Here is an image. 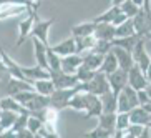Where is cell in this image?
I'll return each mask as SVG.
<instances>
[{
    "label": "cell",
    "instance_id": "obj_15",
    "mask_svg": "<svg viewBox=\"0 0 151 138\" xmlns=\"http://www.w3.org/2000/svg\"><path fill=\"white\" fill-rule=\"evenodd\" d=\"M20 70H22L23 77L27 78L28 82L33 80H40V78H50V70L40 67V65H33V67H25V65H20ZM33 85V83H32Z\"/></svg>",
    "mask_w": 151,
    "mask_h": 138
},
{
    "label": "cell",
    "instance_id": "obj_27",
    "mask_svg": "<svg viewBox=\"0 0 151 138\" xmlns=\"http://www.w3.org/2000/svg\"><path fill=\"white\" fill-rule=\"evenodd\" d=\"M95 25H96V23H95L93 20H90V22H81V23H78V25H73V27H71V35L73 37L93 35Z\"/></svg>",
    "mask_w": 151,
    "mask_h": 138
},
{
    "label": "cell",
    "instance_id": "obj_32",
    "mask_svg": "<svg viewBox=\"0 0 151 138\" xmlns=\"http://www.w3.org/2000/svg\"><path fill=\"white\" fill-rule=\"evenodd\" d=\"M60 60L62 57L58 53H55L53 48H52V45L47 47V62H48V70L50 72H55V70H62L60 68Z\"/></svg>",
    "mask_w": 151,
    "mask_h": 138
},
{
    "label": "cell",
    "instance_id": "obj_12",
    "mask_svg": "<svg viewBox=\"0 0 151 138\" xmlns=\"http://www.w3.org/2000/svg\"><path fill=\"white\" fill-rule=\"evenodd\" d=\"M106 80H108V83H110V88L113 90L115 93H118L124 85H128V73H126V70L118 67L115 72L108 73Z\"/></svg>",
    "mask_w": 151,
    "mask_h": 138
},
{
    "label": "cell",
    "instance_id": "obj_45",
    "mask_svg": "<svg viewBox=\"0 0 151 138\" xmlns=\"http://www.w3.org/2000/svg\"><path fill=\"white\" fill-rule=\"evenodd\" d=\"M133 2H134V4H136V5H139V7H141V5H143V0H133Z\"/></svg>",
    "mask_w": 151,
    "mask_h": 138
},
{
    "label": "cell",
    "instance_id": "obj_28",
    "mask_svg": "<svg viewBox=\"0 0 151 138\" xmlns=\"http://www.w3.org/2000/svg\"><path fill=\"white\" fill-rule=\"evenodd\" d=\"M33 88H35L37 93H42V95H47L50 97L52 92L55 90V85L52 82V78H40V80H33Z\"/></svg>",
    "mask_w": 151,
    "mask_h": 138
},
{
    "label": "cell",
    "instance_id": "obj_39",
    "mask_svg": "<svg viewBox=\"0 0 151 138\" xmlns=\"http://www.w3.org/2000/svg\"><path fill=\"white\" fill-rule=\"evenodd\" d=\"M9 4H22V5H28V7H38L40 4H30L28 0H0V7Z\"/></svg>",
    "mask_w": 151,
    "mask_h": 138
},
{
    "label": "cell",
    "instance_id": "obj_14",
    "mask_svg": "<svg viewBox=\"0 0 151 138\" xmlns=\"http://www.w3.org/2000/svg\"><path fill=\"white\" fill-rule=\"evenodd\" d=\"M111 52L115 53L116 57V62H118V67L123 68V70L128 72L129 68L134 65V60H133V55H131V52L126 48H121V47H111Z\"/></svg>",
    "mask_w": 151,
    "mask_h": 138
},
{
    "label": "cell",
    "instance_id": "obj_8",
    "mask_svg": "<svg viewBox=\"0 0 151 138\" xmlns=\"http://www.w3.org/2000/svg\"><path fill=\"white\" fill-rule=\"evenodd\" d=\"M126 15L121 12L120 5H111L108 10H105L103 14H100L98 17L93 18V22L98 23V22H108V23H113V25H118V23H121L123 20H126Z\"/></svg>",
    "mask_w": 151,
    "mask_h": 138
},
{
    "label": "cell",
    "instance_id": "obj_20",
    "mask_svg": "<svg viewBox=\"0 0 151 138\" xmlns=\"http://www.w3.org/2000/svg\"><path fill=\"white\" fill-rule=\"evenodd\" d=\"M0 110H9V111H15V113H30L22 103H18L17 100H15L14 97H10V95L0 97Z\"/></svg>",
    "mask_w": 151,
    "mask_h": 138
},
{
    "label": "cell",
    "instance_id": "obj_47",
    "mask_svg": "<svg viewBox=\"0 0 151 138\" xmlns=\"http://www.w3.org/2000/svg\"><path fill=\"white\" fill-rule=\"evenodd\" d=\"M145 38H148V40H151V32H150V33H148L146 37H145Z\"/></svg>",
    "mask_w": 151,
    "mask_h": 138
},
{
    "label": "cell",
    "instance_id": "obj_9",
    "mask_svg": "<svg viewBox=\"0 0 151 138\" xmlns=\"http://www.w3.org/2000/svg\"><path fill=\"white\" fill-rule=\"evenodd\" d=\"M145 42H146V38H145V37H141V38L136 42V45L133 47V50H131V55H133L134 63H136V65L141 68L143 72L146 70L148 63H150V60H151V57L148 55V52H146Z\"/></svg>",
    "mask_w": 151,
    "mask_h": 138
},
{
    "label": "cell",
    "instance_id": "obj_21",
    "mask_svg": "<svg viewBox=\"0 0 151 138\" xmlns=\"http://www.w3.org/2000/svg\"><path fill=\"white\" fill-rule=\"evenodd\" d=\"M129 123H138V125H145L146 126L151 121V113H148L141 105L134 107L133 110H129Z\"/></svg>",
    "mask_w": 151,
    "mask_h": 138
},
{
    "label": "cell",
    "instance_id": "obj_35",
    "mask_svg": "<svg viewBox=\"0 0 151 138\" xmlns=\"http://www.w3.org/2000/svg\"><path fill=\"white\" fill-rule=\"evenodd\" d=\"M129 125V113L128 111H116V121H115V131L124 130Z\"/></svg>",
    "mask_w": 151,
    "mask_h": 138
},
{
    "label": "cell",
    "instance_id": "obj_13",
    "mask_svg": "<svg viewBox=\"0 0 151 138\" xmlns=\"http://www.w3.org/2000/svg\"><path fill=\"white\" fill-rule=\"evenodd\" d=\"M100 113H101L100 97L86 92V105H85V110H83V116H86V118H96Z\"/></svg>",
    "mask_w": 151,
    "mask_h": 138
},
{
    "label": "cell",
    "instance_id": "obj_43",
    "mask_svg": "<svg viewBox=\"0 0 151 138\" xmlns=\"http://www.w3.org/2000/svg\"><path fill=\"white\" fill-rule=\"evenodd\" d=\"M124 0H111V5H121Z\"/></svg>",
    "mask_w": 151,
    "mask_h": 138
},
{
    "label": "cell",
    "instance_id": "obj_33",
    "mask_svg": "<svg viewBox=\"0 0 151 138\" xmlns=\"http://www.w3.org/2000/svg\"><path fill=\"white\" fill-rule=\"evenodd\" d=\"M120 9H121V12H123V14L126 15L128 18H133L134 15L139 12V9H141V7H139V5H136L133 0H124L123 4L120 5Z\"/></svg>",
    "mask_w": 151,
    "mask_h": 138
},
{
    "label": "cell",
    "instance_id": "obj_5",
    "mask_svg": "<svg viewBox=\"0 0 151 138\" xmlns=\"http://www.w3.org/2000/svg\"><path fill=\"white\" fill-rule=\"evenodd\" d=\"M37 17H38V15H37V9H30L27 12V17L22 18V20L18 22V38H17V42H15L17 47H20V45L30 37L32 25H33V22H35Z\"/></svg>",
    "mask_w": 151,
    "mask_h": 138
},
{
    "label": "cell",
    "instance_id": "obj_24",
    "mask_svg": "<svg viewBox=\"0 0 151 138\" xmlns=\"http://www.w3.org/2000/svg\"><path fill=\"white\" fill-rule=\"evenodd\" d=\"M55 53H58L60 57H65V55H70V53H76V45H75V38L70 37L67 40L60 42V43L53 45L52 47Z\"/></svg>",
    "mask_w": 151,
    "mask_h": 138
},
{
    "label": "cell",
    "instance_id": "obj_22",
    "mask_svg": "<svg viewBox=\"0 0 151 138\" xmlns=\"http://www.w3.org/2000/svg\"><path fill=\"white\" fill-rule=\"evenodd\" d=\"M98 125L100 128L108 130L111 133H115V121H116V111H101L100 115L96 116Z\"/></svg>",
    "mask_w": 151,
    "mask_h": 138
},
{
    "label": "cell",
    "instance_id": "obj_38",
    "mask_svg": "<svg viewBox=\"0 0 151 138\" xmlns=\"http://www.w3.org/2000/svg\"><path fill=\"white\" fill-rule=\"evenodd\" d=\"M111 47H113V43L111 42H108V40H96L95 42V45H93V52H98V53H106V52H110L111 50Z\"/></svg>",
    "mask_w": 151,
    "mask_h": 138
},
{
    "label": "cell",
    "instance_id": "obj_31",
    "mask_svg": "<svg viewBox=\"0 0 151 138\" xmlns=\"http://www.w3.org/2000/svg\"><path fill=\"white\" fill-rule=\"evenodd\" d=\"M133 33H136L133 18H126L115 27V37H126V35H133Z\"/></svg>",
    "mask_w": 151,
    "mask_h": 138
},
{
    "label": "cell",
    "instance_id": "obj_18",
    "mask_svg": "<svg viewBox=\"0 0 151 138\" xmlns=\"http://www.w3.org/2000/svg\"><path fill=\"white\" fill-rule=\"evenodd\" d=\"M81 63H83V57L81 55L70 53V55L62 57V60H60V68L63 72H67V73H75L76 68L80 67Z\"/></svg>",
    "mask_w": 151,
    "mask_h": 138
},
{
    "label": "cell",
    "instance_id": "obj_25",
    "mask_svg": "<svg viewBox=\"0 0 151 138\" xmlns=\"http://www.w3.org/2000/svg\"><path fill=\"white\" fill-rule=\"evenodd\" d=\"M139 38H141V35L133 33V35H126V37H115V38L111 40V43L115 45V47H121V48H126V50L131 52Z\"/></svg>",
    "mask_w": 151,
    "mask_h": 138
},
{
    "label": "cell",
    "instance_id": "obj_19",
    "mask_svg": "<svg viewBox=\"0 0 151 138\" xmlns=\"http://www.w3.org/2000/svg\"><path fill=\"white\" fill-rule=\"evenodd\" d=\"M48 105H50V97L33 92L32 97L28 98V102L25 103V108L32 113V111H38V110H42V108L48 107Z\"/></svg>",
    "mask_w": 151,
    "mask_h": 138
},
{
    "label": "cell",
    "instance_id": "obj_37",
    "mask_svg": "<svg viewBox=\"0 0 151 138\" xmlns=\"http://www.w3.org/2000/svg\"><path fill=\"white\" fill-rule=\"evenodd\" d=\"M85 137H90V138H110V137H113V133L108 131V130H103V128H100V126H96V128L86 131Z\"/></svg>",
    "mask_w": 151,
    "mask_h": 138
},
{
    "label": "cell",
    "instance_id": "obj_34",
    "mask_svg": "<svg viewBox=\"0 0 151 138\" xmlns=\"http://www.w3.org/2000/svg\"><path fill=\"white\" fill-rule=\"evenodd\" d=\"M95 72H96V70H91V68L85 67L83 63H81L80 67L76 68L75 75H76V78H78V82H80V83H85V82H88L90 78L95 75Z\"/></svg>",
    "mask_w": 151,
    "mask_h": 138
},
{
    "label": "cell",
    "instance_id": "obj_4",
    "mask_svg": "<svg viewBox=\"0 0 151 138\" xmlns=\"http://www.w3.org/2000/svg\"><path fill=\"white\" fill-rule=\"evenodd\" d=\"M55 23V18H50V20H38V17L35 18V22L32 25V30H30V37H35L42 43L45 45H50V28L52 25ZM28 37V38H30Z\"/></svg>",
    "mask_w": 151,
    "mask_h": 138
},
{
    "label": "cell",
    "instance_id": "obj_41",
    "mask_svg": "<svg viewBox=\"0 0 151 138\" xmlns=\"http://www.w3.org/2000/svg\"><path fill=\"white\" fill-rule=\"evenodd\" d=\"M145 75H146L148 82H150V83H151V60H150V63H148V67H146V70H145Z\"/></svg>",
    "mask_w": 151,
    "mask_h": 138
},
{
    "label": "cell",
    "instance_id": "obj_7",
    "mask_svg": "<svg viewBox=\"0 0 151 138\" xmlns=\"http://www.w3.org/2000/svg\"><path fill=\"white\" fill-rule=\"evenodd\" d=\"M50 78L53 82L55 88H68V87H75V85L80 83L75 73H67L63 70L50 72Z\"/></svg>",
    "mask_w": 151,
    "mask_h": 138
},
{
    "label": "cell",
    "instance_id": "obj_40",
    "mask_svg": "<svg viewBox=\"0 0 151 138\" xmlns=\"http://www.w3.org/2000/svg\"><path fill=\"white\" fill-rule=\"evenodd\" d=\"M14 137H17V138H33V133H32L30 130L25 126V128H22V130H18V131H15Z\"/></svg>",
    "mask_w": 151,
    "mask_h": 138
},
{
    "label": "cell",
    "instance_id": "obj_29",
    "mask_svg": "<svg viewBox=\"0 0 151 138\" xmlns=\"http://www.w3.org/2000/svg\"><path fill=\"white\" fill-rule=\"evenodd\" d=\"M101 62H103V53H98V52H93V50H88V53L83 57V65L91 68V70H98Z\"/></svg>",
    "mask_w": 151,
    "mask_h": 138
},
{
    "label": "cell",
    "instance_id": "obj_3",
    "mask_svg": "<svg viewBox=\"0 0 151 138\" xmlns=\"http://www.w3.org/2000/svg\"><path fill=\"white\" fill-rule=\"evenodd\" d=\"M83 90L100 97V95H103L105 92H108V90H111V88H110V83H108V80H106V75H105L103 72L96 70L95 75L91 77L88 82L83 83Z\"/></svg>",
    "mask_w": 151,
    "mask_h": 138
},
{
    "label": "cell",
    "instance_id": "obj_16",
    "mask_svg": "<svg viewBox=\"0 0 151 138\" xmlns=\"http://www.w3.org/2000/svg\"><path fill=\"white\" fill-rule=\"evenodd\" d=\"M93 37L96 40L111 42L115 38V25H113V23H108V22H98L96 25H95Z\"/></svg>",
    "mask_w": 151,
    "mask_h": 138
},
{
    "label": "cell",
    "instance_id": "obj_11",
    "mask_svg": "<svg viewBox=\"0 0 151 138\" xmlns=\"http://www.w3.org/2000/svg\"><path fill=\"white\" fill-rule=\"evenodd\" d=\"M30 9H38V7H28V5L22 4H9L0 7V20H7V18H15L20 15L27 14Z\"/></svg>",
    "mask_w": 151,
    "mask_h": 138
},
{
    "label": "cell",
    "instance_id": "obj_46",
    "mask_svg": "<svg viewBox=\"0 0 151 138\" xmlns=\"http://www.w3.org/2000/svg\"><path fill=\"white\" fill-rule=\"evenodd\" d=\"M30 4H40V0H28Z\"/></svg>",
    "mask_w": 151,
    "mask_h": 138
},
{
    "label": "cell",
    "instance_id": "obj_44",
    "mask_svg": "<svg viewBox=\"0 0 151 138\" xmlns=\"http://www.w3.org/2000/svg\"><path fill=\"white\" fill-rule=\"evenodd\" d=\"M146 92H148V95H150V98H151V83H148V87H146Z\"/></svg>",
    "mask_w": 151,
    "mask_h": 138
},
{
    "label": "cell",
    "instance_id": "obj_48",
    "mask_svg": "<svg viewBox=\"0 0 151 138\" xmlns=\"http://www.w3.org/2000/svg\"><path fill=\"white\" fill-rule=\"evenodd\" d=\"M148 126H150V128H151V121H150V123H148Z\"/></svg>",
    "mask_w": 151,
    "mask_h": 138
},
{
    "label": "cell",
    "instance_id": "obj_26",
    "mask_svg": "<svg viewBox=\"0 0 151 138\" xmlns=\"http://www.w3.org/2000/svg\"><path fill=\"white\" fill-rule=\"evenodd\" d=\"M116 68H118V62H116V57L113 52H106V53L103 55V62L101 65H100V68L98 70L103 72L105 75H108V73H111V72H115Z\"/></svg>",
    "mask_w": 151,
    "mask_h": 138
},
{
    "label": "cell",
    "instance_id": "obj_17",
    "mask_svg": "<svg viewBox=\"0 0 151 138\" xmlns=\"http://www.w3.org/2000/svg\"><path fill=\"white\" fill-rule=\"evenodd\" d=\"M30 38H32V43H33V55H35V63L48 70V62H47V47H48V45L42 43V42L38 40V38H35V37H30Z\"/></svg>",
    "mask_w": 151,
    "mask_h": 138
},
{
    "label": "cell",
    "instance_id": "obj_30",
    "mask_svg": "<svg viewBox=\"0 0 151 138\" xmlns=\"http://www.w3.org/2000/svg\"><path fill=\"white\" fill-rule=\"evenodd\" d=\"M73 37V35H71ZM75 38V45H76V53H80V52H88V50L93 48L95 42H96V38H95L93 35H86V37H73Z\"/></svg>",
    "mask_w": 151,
    "mask_h": 138
},
{
    "label": "cell",
    "instance_id": "obj_10",
    "mask_svg": "<svg viewBox=\"0 0 151 138\" xmlns=\"http://www.w3.org/2000/svg\"><path fill=\"white\" fill-rule=\"evenodd\" d=\"M126 73H128V85L131 87V88H134V90L146 88L148 83H150L148 78H146V75H145V72L138 67L136 63H134V65L129 68Z\"/></svg>",
    "mask_w": 151,
    "mask_h": 138
},
{
    "label": "cell",
    "instance_id": "obj_1",
    "mask_svg": "<svg viewBox=\"0 0 151 138\" xmlns=\"http://www.w3.org/2000/svg\"><path fill=\"white\" fill-rule=\"evenodd\" d=\"M80 90H83V83H78L75 87H68V88H55L50 95V107L57 108L58 111L67 108L70 98Z\"/></svg>",
    "mask_w": 151,
    "mask_h": 138
},
{
    "label": "cell",
    "instance_id": "obj_23",
    "mask_svg": "<svg viewBox=\"0 0 151 138\" xmlns=\"http://www.w3.org/2000/svg\"><path fill=\"white\" fill-rule=\"evenodd\" d=\"M100 102H101V111H116L118 93H115L113 90H108L103 95H100Z\"/></svg>",
    "mask_w": 151,
    "mask_h": 138
},
{
    "label": "cell",
    "instance_id": "obj_2",
    "mask_svg": "<svg viewBox=\"0 0 151 138\" xmlns=\"http://www.w3.org/2000/svg\"><path fill=\"white\" fill-rule=\"evenodd\" d=\"M139 102H138V95L136 90L131 88L129 85H124L123 88L118 92V107L116 111H129L133 110L134 107H138Z\"/></svg>",
    "mask_w": 151,
    "mask_h": 138
},
{
    "label": "cell",
    "instance_id": "obj_6",
    "mask_svg": "<svg viewBox=\"0 0 151 138\" xmlns=\"http://www.w3.org/2000/svg\"><path fill=\"white\" fill-rule=\"evenodd\" d=\"M133 25L138 35L146 37L151 32V10L139 9V12L133 17Z\"/></svg>",
    "mask_w": 151,
    "mask_h": 138
},
{
    "label": "cell",
    "instance_id": "obj_36",
    "mask_svg": "<svg viewBox=\"0 0 151 138\" xmlns=\"http://www.w3.org/2000/svg\"><path fill=\"white\" fill-rule=\"evenodd\" d=\"M42 125H43V121H42L38 116H35L33 113L28 115V118H27V128L33 133V137H37V131L42 128Z\"/></svg>",
    "mask_w": 151,
    "mask_h": 138
},
{
    "label": "cell",
    "instance_id": "obj_42",
    "mask_svg": "<svg viewBox=\"0 0 151 138\" xmlns=\"http://www.w3.org/2000/svg\"><path fill=\"white\" fill-rule=\"evenodd\" d=\"M141 9H145V10H151V0H143Z\"/></svg>",
    "mask_w": 151,
    "mask_h": 138
}]
</instances>
